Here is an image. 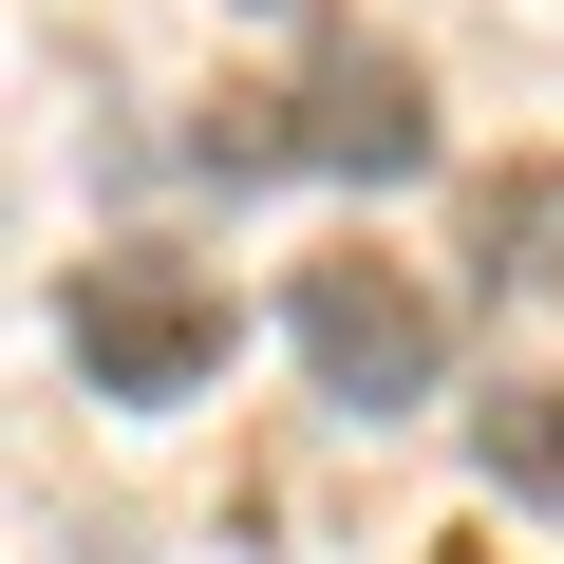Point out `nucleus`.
Segmentation results:
<instances>
[{
    "label": "nucleus",
    "mask_w": 564,
    "mask_h": 564,
    "mask_svg": "<svg viewBox=\"0 0 564 564\" xmlns=\"http://www.w3.org/2000/svg\"><path fill=\"white\" fill-rule=\"evenodd\" d=\"M57 358H76V395L170 414V395H207V377H226V282H207V263H170V245H95V263L57 282Z\"/></svg>",
    "instance_id": "obj_1"
},
{
    "label": "nucleus",
    "mask_w": 564,
    "mask_h": 564,
    "mask_svg": "<svg viewBox=\"0 0 564 564\" xmlns=\"http://www.w3.org/2000/svg\"><path fill=\"white\" fill-rule=\"evenodd\" d=\"M282 321H302V358H321L339 414H414V395L452 377V302H433V282H395L377 245H321Z\"/></svg>",
    "instance_id": "obj_2"
},
{
    "label": "nucleus",
    "mask_w": 564,
    "mask_h": 564,
    "mask_svg": "<svg viewBox=\"0 0 564 564\" xmlns=\"http://www.w3.org/2000/svg\"><path fill=\"white\" fill-rule=\"evenodd\" d=\"M282 151H302V170H339V188L433 170V95H414V57H377V39L302 57V95H282Z\"/></svg>",
    "instance_id": "obj_3"
},
{
    "label": "nucleus",
    "mask_w": 564,
    "mask_h": 564,
    "mask_svg": "<svg viewBox=\"0 0 564 564\" xmlns=\"http://www.w3.org/2000/svg\"><path fill=\"white\" fill-rule=\"evenodd\" d=\"M470 452H489V489L564 508V395H489V414H470Z\"/></svg>",
    "instance_id": "obj_4"
},
{
    "label": "nucleus",
    "mask_w": 564,
    "mask_h": 564,
    "mask_svg": "<svg viewBox=\"0 0 564 564\" xmlns=\"http://www.w3.org/2000/svg\"><path fill=\"white\" fill-rule=\"evenodd\" d=\"M489 282H564V170H508L489 188Z\"/></svg>",
    "instance_id": "obj_5"
}]
</instances>
